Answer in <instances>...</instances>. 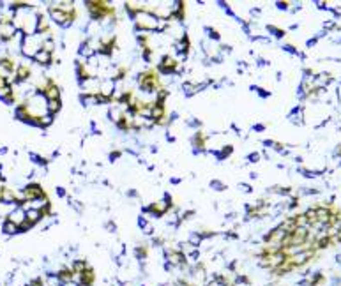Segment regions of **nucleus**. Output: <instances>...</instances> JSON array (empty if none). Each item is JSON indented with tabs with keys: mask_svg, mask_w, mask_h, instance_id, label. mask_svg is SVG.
I'll return each mask as SVG.
<instances>
[{
	"mask_svg": "<svg viewBox=\"0 0 341 286\" xmlns=\"http://www.w3.org/2000/svg\"><path fill=\"white\" fill-rule=\"evenodd\" d=\"M14 76H16V81L28 80V78L32 76V67L28 66V64H18V67H16V71H14Z\"/></svg>",
	"mask_w": 341,
	"mask_h": 286,
	"instance_id": "f03ea898",
	"label": "nucleus"
},
{
	"mask_svg": "<svg viewBox=\"0 0 341 286\" xmlns=\"http://www.w3.org/2000/svg\"><path fill=\"white\" fill-rule=\"evenodd\" d=\"M2 230H4V232L7 233V235H14V233H18V232H19L18 226H16L14 223H11V221H7V219H5V221H4V224H2Z\"/></svg>",
	"mask_w": 341,
	"mask_h": 286,
	"instance_id": "20e7f679",
	"label": "nucleus"
},
{
	"mask_svg": "<svg viewBox=\"0 0 341 286\" xmlns=\"http://www.w3.org/2000/svg\"><path fill=\"white\" fill-rule=\"evenodd\" d=\"M34 60L35 62H39V64H50L51 62V53H48V51H44V50H41V51H37V53L34 55Z\"/></svg>",
	"mask_w": 341,
	"mask_h": 286,
	"instance_id": "7ed1b4c3",
	"label": "nucleus"
},
{
	"mask_svg": "<svg viewBox=\"0 0 341 286\" xmlns=\"http://www.w3.org/2000/svg\"><path fill=\"white\" fill-rule=\"evenodd\" d=\"M21 196H23V201L27 203V201H34V200H39V198H46V193H44V189L39 184H28L21 191Z\"/></svg>",
	"mask_w": 341,
	"mask_h": 286,
	"instance_id": "f257e3e1",
	"label": "nucleus"
},
{
	"mask_svg": "<svg viewBox=\"0 0 341 286\" xmlns=\"http://www.w3.org/2000/svg\"><path fill=\"white\" fill-rule=\"evenodd\" d=\"M48 112L50 113H57L60 110V99H53V101H48Z\"/></svg>",
	"mask_w": 341,
	"mask_h": 286,
	"instance_id": "39448f33",
	"label": "nucleus"
}]
</instances>
